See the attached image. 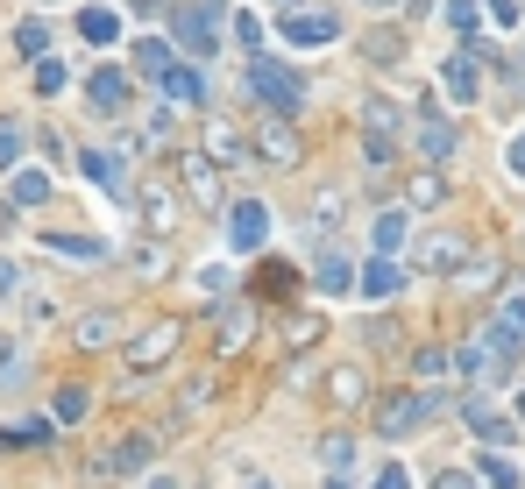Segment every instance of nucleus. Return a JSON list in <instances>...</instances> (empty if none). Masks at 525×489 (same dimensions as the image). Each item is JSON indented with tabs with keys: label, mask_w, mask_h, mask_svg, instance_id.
<instances>
[{
	"label": "nucleus",
	"mask_w": 525,
	"mask_h": 489,
	"mask_svg": "<svg viewBox=\"0 0 525 489\" xmlns=\"http://www.w3.org/2000/svg\"><path fill=\"white\" fill-rule=\"evenodd\" d=\"M504 163H511L518 178H525V135H511V156H504Z\"/></svg>",
	"instance_id": "obj_48"
},
{
	"label": "nucleus",
	"mask_w": 525,
	"mask_h": 489,
	"mask_svg": "<svg viewBox=\"0 0 525 489\" xmlns=\"http://www.w3.org/2000/svg\"><path fill=\"white\" fill-rule=\"evenodd\" d=\"M327 489H355V482H348V475H341V468H327Z\"/></svg>",
	"instance_id": "obj_49"
},
{
	"label": "nucleus",
	"mask_w": 525,
	"mask_h": 489,
	"mask_svg": "<svg viewBox=\"0 0 525 489\" xmlns=\"http://www.w3.org/2000/svg\"><path fill=\"white\" fill-rule=\"evenodd\" d=\"M43 249L50 256H71V263H100L107 241H93V234H43Z\"/></svg>",
	"instance_id": "obj_18"
},
{
	"label": "nucleus",
	"mask_w": 525,
	"mask_h": 489,
	"mask_svg": "<svg viewBox=\"0 0 525 489\" xmlns=\"http://www.w3.org/2000/svg\"><path fill=\"white\" fill-rule=\"evenodd\" d=\"M185 163V185H192V199H213L220 185H213V156H178Z\"/></svg>",
	"instance_id": "obj_30"
},
{
	"label": "nucleus",
	"mask_w": 525,
	"mask_h": 489,
	"mask_svg": "<svg viewBox=\"0 0 525 489\" xmlns=\"http://www.w3.org/2000/svg\"><path fill=\"white\" fill-rule=\"evenodd\" d=\"M135 263H142V277H171V256L157 249V241H135Z\"/></svg>",
	"instance_id": "obj_36"
},
{
	"label": "nucleus",
	"mask_w": 525,
	"mask_h": 489,
	"mask_svg": "<svg viewBox=\"0 0 525 489\" xmlns=\"http://www.w3.org/2000/svg\"><path fill=\"white\" fill-rule=\"evenodd\" d=\"M462 419H469V426H476V440H490V447H504V440H511V419H497L483 397H469V404H462Z\"/></svg>",
	"instance_id": "obj_19"
},
{
	"label": "nucleus",
	"mask_w": 525,
	"mask_h": 489,
	"mask_svg": "<svg viewBox=\"0 0 525 489\" xmlns=\"http://www.w3.org/2000/svg\"><path fill=\"white\" fill-rule=\"evenodd\" d=\"M490 341H497L504 355H518V348H525V291H511V298L497 305V326H490Z\"/></svg>",
	"instance_id": "obj_11"
},
{
	"label": "nucleus",
	"mask_w": 525,
	"mask_h": 489,
	"mask_svg": "<svg viewBox=\"0 0 525 489\" xmlns=\"http://www.w3.org/2000/svg\"><path fill=\"white\" fill-rule=\"evenodd\" d=\"M249 334H256V312H249V305H235L228 319H220V355H235V348H249Z\"/></svg>",
	"instance_id": "obj_23"
},
{
	"label": "nucleus",
	"mask_w": 525,
	"mask_h": 489,
	"mask_svg": "<svg viewBox=\"0 0 525 489\" xmlns=\"http://www.w3.org/2000/svg\"><path fill=\"white\" fill-rule=\"evenodd\" d=\"M50 426H57V419H22V426H8V433H15V447H50Z\"/></svg>",
	"instance_id": "obj_38"
},
{
	"label": "nucleus",
	"mask_w": 525,
	"mask_h": 489,
	"mask_svg": "<svg viewBox=\"0 0 525 489\" xmlns=\"http://www.w3.org/2000/svg\"><path fill=\"white\" fill-rule=\"evenodd\" d=\"M128 100H135V78H128L121 64H100V71L86 78V107H93V114H128Z\"/></svg>",
	"instance_id": "obj_4"
},
{
	"label": "nucleus",
	"mask_w": 525,
	"mask_h": 489,
	"mask_svg": "<svg viewBox=\"0 0 525 489\" xmlns=\"http://www.w3.org/2000/svg\"><path fill=\"white\" fill-rule=\"evenodd\" d=\"M256 149H263V163H298V135H291L284 121H270V128L256 135Z\"/></svg>",
	"instance_id": "obj_21"
},
{
	"label": "nucleus",
	"mask_w": 525,
	"mask_h": 489,
	"mask_svg": "<svg viewBox=\"0 0 525 489\" xmlns=\"http://www.w3.org/2000/svg\"><path fill=\"white\" fill-rule=\"evenodd\" d=\"M412 149H419L426 163H447V156H455V128H447L426 100H419V114H412Z\"/></svg>",
	"instance_id": "obj_8"
},
{
	"label": "nucleus",
	"mask_w": 525,
	"mask_h": 489,
	"mask_svg": "<svg viewBox=\"0 0 525 489\" xmlns=\"http://www.w3.org/2000/svg\"><path fill=\"white\" fill-rule=\"evenodd\" d=\"M476 22H483L476 0H447V29H455V36H476Z\"/></svg>",
	"instance_id": "obj_32"
},
{
	"label": "nucleus",
	"mask_w": 525,
	"mask_h": 489,
	"mask_svg": "<svg viewBox=\"0 0 525 489\" xmlns=\"http://www.w3.org/2000/svg\"><path fill=\"white\" fill-rule=\"evenodd\" d=\"M341 36V22L327 15V8H284V43H298V50H327Z\"/></svg>",
	"instance_id": "obj_5"
},
{
	"label": "nucleus",
	"mask_w": 525,
	"mask_h": 489,
	"mask_svg": "<svg viewBox=\"0 0 525 489\" xmlns=\"http://www.w3.org/2000/svg\"><path fill=\"white\" fill-rule=\"evenodd\" d=\"M15 163H22V128L0 121V171H15Z\"/></svg>",
	"instance_id": "obj_40"
},
{
	"label": "nucleus",
	"mask_w": 525,
	"mask_h": 489,
	"mask_svg": "<svg viewBox=\"0 0 525 489\" xmlns=\"http://www.w3.org/2000/svg\"><path fill=\"white\" fill-rule=\"evenodd\" d=\"M135 64H142L149 78H164V64H171V43H164V36H135Z\"/></svg>",
	"instance_id": "obj_28"
},
{
	"label": "nucleus",
	"mask_w": 525,
	"mask_h": 489,
	"mask_svg": "<svg viewBox=\"0 0 525 489\" xmlns=\"http://www.w3.org/2000/svg\"><path fill=\"white\" fill-rule=\"evenodd\" d=\"M327 227H334V192H327V199H313V220H306V234H313V241H320V234H327Z\"/></svg>",
	"instance_id": "obj_43"
},
{
	"label": "nucleus",
	"mask_w": 525,
	"mask_h": 489,
	"mask_svg": "<svg viewBox=\"0 0 525 489\" xmlns=\"http://www.w3.org/2000/svg\"><path fill=\"white\" fill-rule=\"evenodd\" d=\"M256 489H270V482H256Z\"/></svg>",
	"instance_id": "obj_52"
},
{
	"label": "nucleus",
	"mask_w": 525,
	"mask_h": 489,
	"mask_svg": "<svg viewBox=\"0 0 525 489\" xmlns=\"http://www.w3.org/2000/svg\"><path fill=\"white\" fill-rule=\"evenodd\" d=\"M79 163H86V178H93V185H107V192H114V199H121V192H128V171H121V163H114V156H107V149H86V156H79Z\"/></svg>",
	"instance_id": "obj_20"
},
{
	"label": "nucleus",
	"mask_w": 525,
	"mask_h": 489,
	"mask_svg": "<svg viewBox=\"0 0 525 489\" xmlns=\"http://www.w3.org/2000/svg\"><path fill=\"white\" fill-rule=\"evenodd\" d=\"M135 199H142V220H149V234H178V220H185V213H178V199H171L164 185H142Z\"/></svg>",
	"instance_id": "obj_13"
},
{
	"label": "nucleus",
	"mask_w": 525,
	"mask_h": 489,
	"mask_svg": "<svg viewBox=\"0 0 525 489\" xmlns=\"http://www.w3.org/2000/svg\"><path fill=\"white\" fill-rule=\"evenodd\" d=\"M483 482H490V489H525V475H518L504 454H490V461H483Z\"/></svg>",
	"instance_id": "obj_33"
},
{
	"label": "nucleus",
	"mask_w": 525,
	"mask_h": 489,
	"mask_svg": "<svg viewBox=\"0 0 525 489\" xmlns=\"http://www.w3.org/2000/svg\"><path fill=\"white\" fill-rule=\"evenodd\" d=\"M86 412H93V397H86L79 383H64V390H57V404H50V419H57V426H79Z\"/></svg>",
	"instance_id": "obj_24"
},
{
	"label": "nucleus",
	"mask_w": 525,
	"mask_h": 489,
	"mask_svg": "<svg viewBox=\"0 0 525 489\" xmlns=\"http://www.w3.org/2000/svg\"><path fill=\"white\" fill-rule=\"evenodd\" d=\"M79 36H86V43H114V36H121V22H114L107 8H86V15H79Z\"/></svg>",
	"instance_id": "obj_31"
},
{
	"label": "nucleus",
	"mask_w": 525,
	"mask_h": 489,
	"mask_svg": "<svg viewBox=\"0 0 525 489\" xmlns=\"http://www.w3.org/2000/svg\"><path fill=\"white\" fill-rule=\"evenodd\" d=\"M64 86H71V71L57 57H36V93H64Z\"/></svg>",
	"instance_id": "obj_34"
},
{
	"label": "nucleus",
	"mask_w": 525,
	"mask_h": 489,
	"mask_svg": "<svg viewBox=\"0 0 525 489\" xmlns=\"http://www.w3.org/2000/svg\"><path fill=\"white\" fill-rule=\"evenodd\" d=\"M440 199V178H412V192H405V206H433Z\"/></svg>",
	"instance_id": "obj_44"
},
{
	"label": "nucleus",
	"mask_w": 525,
	"mask_h": 489,
	"mask_svg": "<svg viewBox=\"0 0 525 489\" xmlns=\"http://www.w3.org/2000/svg\"><path fill=\"white\" fill-rule=\"evenodd\" d=\"M320 461H327V468H341V475H348V468H355V440H341V433H334V440H327V447H320Z\"/></svg>",
	"instance_id": "obj_41"
},
{
	"label": "nucleus",
	"mask_w": 525,
	"mask_h": 489,
	"mask_svg": "<svg viewBox=\"0 0 525 489\" xmlns=\"http://www.w3.org/2000/svg\"><path fill=\"white\" fill-rule=\"evenodd\" d=\"M412 263L419 270H455V263H469V249H462V234H426L412 249Z\"/></svg>",
	"instance_id": "obj_12"
},
{
	"label": "nucleus",
	"mask_w": 525,
	"mask_h": 489,
	"mask_svg": "<svg viewBox=\"0 0 525 489\" xmlns=\"http://www.w3.org/2000/svg\"><path fill=\"white\" fill-rule=\"evenodd\" d=\"M362 163H369V171H391V163H398V135L362 128Z\"/></svg>",
	"instance_id": "obj_25"
},
{
	"label": "nucleus",
	"mask_w": 525,
	"mask_h": 489,
	"mask_svg": "<svg viewBox=\"0 0 525 489\" xmlns=\"http://www.w3.org/2000/svg\"><path fill=\"white\" fill-rule=\"evenodd\" d=\"M149 454H157V440H149V433H135V440H114L86 475H135V468H149Z\"/></svg>",
	"instance_id": "obj_9"
},
{
	"label": "nucleus",
	"mask_w": 525,
	"mask_h": 489,
	"mask_svg": "<svg viewBox=\"0 0 525 489\" xmlns=\"http://www.w3.org/2000/svg\"><path fill=\"white\" fill-rule=\"evenodd\" d=\"M15 284H22V263H15V256H0V291H15Z\"/></svg>",
	"instance_id": "obj_47"
},
{
	"label": "nucleus",
	"mask_w": 525,
	"mask_h": 489,
	"mask_svg": "<svg viewBox=\"0 0 525 489\" xmlns=\"http://www.w3.org/2000/svg\"><path fill=\"white\" fill-rule=\"evenodd\" d=\"M284 334H291V348H313V341L327 334V326H320V319H291V326H284Z\"/></svg>",
	"instance_id": "obj_42"
},
{
	"label": "nucleus",
	"mask_w": 525,
	"mask_h": 489,
	"mask_svg": "<svg viewBox=\"0 0 525 489\" xmlns=\"http://www.w3.org/2000/svg\"><path fill=\"white\" fill-rule=\"evenodd\" d=\"M178 341H185V326H178V319H157L142 341H128V355H121V362H128V376H157V369L178 355Z\"/></svg>",
	"instance_id": "obj_3"
},
{
	"label": "nucleus",
	"mask_w": 525,
	"mask_h": 489,
	"mask_svg": "<svg viewBox=\"0 0 525 489\" xmlns=\"http://www.w3.org/2000/svg\"><path fill=\"white\" fill-rule=\"evenodd\" d=\"M433 419V397H384V412H377V440H405Z\"/></svg>",
	"instance_id": "obj_7"
},
{
	"label": "nucleus",
	"mask_w": 525,
	"mask_h": 489,
	"mask_svg": "<svg viewBox=\"0 0 525 489\" xmlns=\"http://www.w3.org/2000/svg\"><path fill=\"white\" fill-rule=\"evenodd\" d=\"M249 93H256L270 114H298V107H306V78L284 71L277 57H249Z\"/></svg>",
	"instance_id": "obj_2"
},
{
	"label": "nucleus",
	"mask_w": 525,
	"mask_h": 489,
	"mask_svg": "<svg viewBox=\"0 0 525 489\" xmlns=\"http://www.w3.org/2000/svg\"><path fill=\"white\" fill-rule=\"evenodd\" d=\"M8 199H15V206H43V199H50V178H43V171H15V178H8Z\"/></svg>",
	"instance_id": "obj_26"
},
{
	"label": "nucleus",
	"mask_w": 525,
	"mask_h": 489,
	"mask_svg": "<svg viewBox=\"0 0 525 489\" xmlns=\"http://www.w3.org/2000/svg\"><path fill=\"white\" fill-rule=\"evenodd\" d=\"M149 489H178V482H149Z\"/></svg>",
	"instance_id": "obj_51"
},
{
	"label": "nucleus",
	"mask_w": 525,
	"mask_h": 489,
	"mask_svg": "<svg viewBox=\"0 0 525 489\" xmlns=\"http://www.w3.org/2000/svg\"><path fill=\"white\" fill-rule=\"evenodd\" d=\"M15 50H22V57H43V50H50V29H43V22H22V29H15Z\"/></svg>",
	"instance_id": "obj_37"
},
{
	"label": "nucleus",
	"mask_w": 525,
	"mask_h": 489,
	"mask_svg": "<svg viewBox=\"0 0 525 489\" xmlns=\"http://www.w3.org/2000/svg\"><path fill=\"white\" fill-rule=\"evenodd\" d=\"M398 50H405V43H398L391 29H377V36H369V43H362V57H369V64H391Z\"/></svg>",
	"instance_id": "obj_39"
},
{
	"label": "nucleus",
	"mask_w": 525,
	"mask_h": 489,
	"mask_svg": "<svg viewBox=\"0 0 525 489\" xmlns=\"http://www.w3.org/2000/svg\"><path fill=\"white\" fill-rule=\"evenodd\" d=\"M362 128H377V135H398V128H405L398 100H369V107H362Z\"/></svg>",
	"instance_id": "obj_29"
},
{
	"label": "nucleus",
	"mask_w": 525,
	"mask_h": 489,
	"mask_svg": "<svg viewBox=\"0 0 525 489\" xmlns=\"http://www.w3.org/2000/svg\"><path fill=\"white\" fill-rule=\"evenodd\" d=\"M228 241H235V256H256L263 241H270V206H263V199H235V213H228Z\"/></svg>",
	"instance_id": "obj_6"
},
{
	"label": "nucleus",
	"mask_w": 525,
	"mask_h": 489,
	"mask_svg": "<svg viewBox=\"0 0 525 489\" xmlns=\"http://www.w3.org/2000/svg\"><path fill=\"white\" fill-rule=\"evenodd\" d=\"M377 489H412V475H405V468H398V461H391V468H384V475H377Z\"/></svg>",
	"instance_id": "obj_46"
},
{
	"label": "nucleus",
	"mask_w": 525,
	"mask_h": 489,
	"mask_svg": "<svg viewBox=\"0 0 525 489\" xmlns=\"http://www.w3.org/2000/svg\"><path fill=\"white\" fill-rule=\"evenodd\" d=\"M171 36H178L192 57H213L220 43H228V15H220V0H185V8L171 15Z\"/></svg>",
	"instance_id": "obj_1"
},
{
	"label": "nucleus",
	"mask_w": 525,
	"mask_h": 489,
	"mask_svg": "<svg viewBox=\"0 0 525 489\" xmlns=\"http://www.w3.org/2000/svg\"><path fill=\"white\" fill-rule=\"evenodd\" d=\"M433 489H476V475L469 468H447V475H433Z\"/></svg>",
	"instance_id": "obj_45"
},
{
	"label": "nucleus",
	"mask_w": 525,
	"mask_h": 489,
	"mask_svg": "<svg viewBox=\"0 0 525 489\" xmlns=\"http://www.w3.org/2000/svg\"><path fill=\"white\" fill-rule=\"evenodd\" d=\"M313 284H320V291H327V298H348V291H355V263H348V256H334V249H327V256H320V263H313Z\"/></svg>",
	"instance_id": "obj_16"
},
{
	"label": "nucleus",
	"mask_w": 525,
	"mask_h": 489,
	"mask_svg": "<svg viewBox=\"0 0 525 489\" xmlns=\"http://www.w3.org/2000/svg\"><path fill=\"white\" fill-rule=\"evenodd\" d=\"M327 397H334V404H362V397H369L362 369H334V376H327Z\"/></svg>",
	"instance_id": "obj_27"
},
{
	"label": "nucleus",
	"mask_w": 525,
	"mask_h": 489,
	"mask_svg": "<svg viewBox=\"0 0 525 489\" xmlns=\"http://www.w3.org/2000/svg\"><path fill=\"white\" fill-rule=\"evenodd\" d=\"M79 341H86V348H107V341H114V312H86Z\"/></svg>",
	"instance_id": "obj_35"
},
{
	"label": "nucleus",
	"mask_w": 525,
	"mask_h": 489,
	"mask_svg": "<svg viewBox=\"0 0 525 489\" xmlns=\"http://www.w3.org/2000/svg\"><path fill=\"white\" fill-rule=\"evenodd\" d=\"M284 8H291V0H284Z\"/></svg>",
	"instance_id": "obj_53"
},
{
	"label": "nucleus",
	"mask_w": 525,
	"mask_h": 489,
	"mask_svg": "<svg viewBox=\"0 0 525 489\" xmlns=\"http://www.w3.org/2000/svg\"><path fill=\"white\" fill-rule=\"evenodd\" d=\"M355 291H362V298H398V291H405V263H398V256H369V263L355 270Z\"/></svg>",
	"instance_id": "obj_10"
},
{
	"label": "nucleus",
	"mask_w": 525,
	"mask_h": 489,
	"mask_svg": "<svg viewBox=\"0 0 525 489\" xmlns=\"http://www.w3.org/2000/svg\"><path fill=\"white\" fill-rule=\"evenodd\" d=\"M164 100H171V107H199V100H206V78L171 57V64H164Z\"/></svg>",
	"instance_id": "obj_14"
},
{
	"label": "nucleus",
	"mask_w": 525,
	"mask_h": 489,
	"mask_svg": "<svg viewBox=\"0 0 525 489\" xmlns=\"http://www.w3.org/2000/svg\"><path fill=\"white\" fill-rule=\"evenodd\" d=\"M405 234H412V220H405V206H391V213H377V256H398V249H405Z\"/></svg>",
	"instance_id": "obj_22"
},
{
	"label": "nucleus",
	"mask_w": 525,
	"mask_h": 489,
	"mask_svg": "<svg viewBox=\"0 0 525 489\" xmlns=\"http://www.w3.org/2000/svg\"><path fill=\"white\" fill-rule=\"evenodd\" d=\"M369 8H398V0H369Z\"/></svg>",
	"instance_id": "obj_50"
},
{
	"label": "nucleus",
	"mask_w": 525,
	"mask_h": 489,
	"mask_svg": "<svg viewBox=\"0 0 525 489\" xmlns=\"http://www.w3.org/2000/svg\"><path fill=\"white\" fill-rule=\"evenodd\" d=\"M206 156H213V163H228V171H235V163H249V142H242V135H235L228 121H213V128H206Z\"/></svg>",
	"instance_id": "obj_17"
},
{
	"label": "nucleus",
	"mask_w": 525,
	"mask_h": 489,
	"mask_svg": "<svg viewBox=\"0 0 525 489\" xmlns=\"http://www.w3.org/2000/svg\"><path fill=\"white\" fill-rule=\"evenodd\" d=\"M440 86H447V100H462V107H469V100L483 93V71H476V57H447V64H440Z\"/></svg>",
	"instance_id": "obj_15"
}]
</instances>
